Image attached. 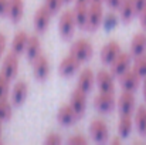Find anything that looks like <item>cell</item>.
Listing matches in <instances>:
<instances>
[{"label": "cell", "mask_w": 146, "mask_h": 145, "mask_svg": "<svg viewBox=\"0 0 146 145\" xmlns=\"http://www.w3.org/2000/svg\"><path fill=\"white\" fill-rule=\"evenodd\" d=\"M104 23V9H102V3H91L90 4V10H88V20H87V26H85V31L88 33H95L98 29L101 27V24Z\"/></svg>", "instance_id": "6da1fadb"}, {"label": "cell", "mask_w": 146, "mask_h": 145, "mask_svg": "<svg viewBox=\"0 0 146 145\" xmlns=\"http://www.w3.org/2000/svg\"><path fill=\"white\" fill-rule=\"evenodd\" d=\"M75 27H77V23H75L72 10H65V11H62L61 16H60V20H58V31H60V36H61L64 40L71 39L72 34H74Z\"/></svg>", "instance_id": "7a4b0ae2"}, {"label": "cell", "mask_w": 146, "mask_h": 145, "mask_svg": "<svg viewBox=\"0 0 146 145\" xmlns=\"http://www.w3.org/2000/svg\"><path fill=\"white\" fill-rule=\"evenodd\" d=\"M116 110L119 115H133L136 110L135 96L132 91H122L116 100Z\"/></svg>", "instance_id": "3957f363"}, {"label": "cell", "mask_w": 146, "mask_h": 145, "mask_svg": "<svg viewBox=\"0 0 146 145\" xmlns=\"http://www.w3.org/2000/svg\"><path fill=\"white\" fill-rule=\"evenodd\" d=\"M118 80H119V87H121L122 91H132V93H135L139 88V86H141L142 77L133 68H129L122 76H119Z\"/></svg>", "instance_id": "277c9868"}, {"label": "cell", "mask_w": 146, "mask_h": 145, "mask_svg": "<svg viewBox=\"0 0 146 145\" xmlns=\"http://www.w3.org/2000/svg\"><path fill=\"white\" fill-rule=\"evenodd\" d=\"M132 55H131V53H125V51H121L119 53V55L109 64V67H111V73H112V76L113 77H119V76H122L125 71H128L129 68H132Z\"/></svg>", "instance_id": "5b68a950"}, {"label": "cell", "mask_w": 146, "mask_h": 145, "mask_svg": "<svg viewBox=\"0 0 146 145\" xmlns=\"http://www.w3.org/2000/svg\"><path fill=\"white\" fill-rule=\"evenodd\" d=\"M116 107V100L113 93H99L94 98V108L99 114H109Z\"/></svg>", "instance_id": "8992f818"}, {"label": "cell", "mask_w": 146, "mask_h": 145, "mask_svg": "<svg viewBox=\"0 0 146 145\" xmlns=\"http://www.w3.org/2000/svg\"><path fill=\"white\" fill-rule=\"evenodd\" d=\"M70 53H71L72 55H75L81 63H85V61H88V60L92 57L94 50H92V46H91V43H90L88 40L81 39V40H77V41L71 46Z\"/></svg>", "instance_id": "52a82bcc"}, {"label": "cell", "mask_w": 146, "mask_h": 145, "mask_svg": "<svg viewBox=\"0 0 146 145\" xmlns=\"http://www.w3.org/2000/svg\"><path fill=\"white\" fill-rule=\"evenodd\" d=\"M95 84L99 93H115V83L111 71L98 70L95 74Z\"/></svg>", "instance_id": "ba28073f"}, {"label": "cell", "mask_w": 146, "mask_h": 145, "mask_svg": "<svg viewBox=\"0 0 146 145\" xmlns=\"http://www.w3.org/2000/svg\"><path fill=\"white\" fill-rule=\"evenodd\" d=\"M90 135L95 142H105L109 137V128L104 120H92L90 124Z\"/></svg>", "instance_id": "9c48e42d"}, {"label": "cell", "mask_w": 146, "mask_h": 145, "mask_svg": "<svg viewBox=\"0 0 146 145\" xmlns=\"http://www.w3.org/2000/svg\"><path fill=\"white\" fill-rule=\"evenodd\" d=\"M0 73H3L10 81L16 78V76L19 73V58H17V54H14L13 51H10L4 57Z\"/></svg>", "instance_id": "30bf717a"}, {"label": "cell", "mask_w": 146, "mask_h": 145, "mask_svg": "<svg viewBox=\"0 0 146 145\" xmlns=\"http://www.w3.org/2000/svg\"><path fill=\"white\" fill-rule=\"evenodd\" d=\"M78 114L74 111V108L68 104H64L58 108L57 111V121L64 125V127H70V125H74L77 121H78Z\"/></svg>", "instance_id": "8fae6325"}, {"label": "cell", "mask_w": 146, "mask_h": 145, "mask_svg": "<svg viewBox=\"0 0 146 145\" xmlns=\"http://www.w3.org/2000/svg\"><path fill=\"white\" fill-rule=\"evenodd\" d=\"M51 13H50V10L43 4L41 7H38L37 10H36V13H34V19H33V24H34V29H36V31L37 33H44L46 30H47V27H48L50 24V19H51Z\"/></svg>", "instance_id": "7c38bea8"}, {"label": "cell", "mask_w": 146, "mask_h": 145, "mask_svg": "<svg viewBox=\"0 0 146 145\" xmlns=\"http://www.w3.org/2000/svg\"><path fill=\"white\" fill-rule=\"evenodd\" d=\"M33 64V74H34V78L38 80V81H44L47 80L50 74V63L47 60L46 55L40 54L36 60L31 61Z\"/></svg>", "instance_id": "4fadbf2b"}, {"label": "cell", "mask_w": 146, "mask_h": 145, "mask_svg": "<svg viewBox=\"0 0 146 145\" xmlns=\"http://www.w3.org/2000/svg\"><path fill=\"white\" fill-rule=\"evenodd\" d=\"M80 64H81V61H80L75 55H72V54L70 53V54H68L67 57H64L62 61L60 63L58 73H60L62 77H71V76H74V74L78 71Z\"/></svg>", "instance_id": "5bb4252c"}, {"label": "cell", "mask_w": 146, "mask_h": 145, "mask_svg": "<svg viewBox=\"0 0 146 145\" xmlns=\"http://www.w3.org/2000/svg\"><path fill=\"white\" fill-rule=\"evenodd\" d=\"M70 105L74 108V111L81 118L85 114V108H87V93L80 88H75L70 98Z\"/></svg>", "instance_id": "9a60e30c"}, {"label": "cell", "mask_w": 146, "mask_h": 145, "mask_svg": "<svg viewBox=\"0 0 146 145\" xmlns=\"http://www.w3.org/2000/svg\"><path fill=\"white\" fill-rule=\"evenodd\" d=\"M122 50H121V44L118 43V41H115V40H112V41H109V43H106L104 47L101 48V61L104 63V64H106V65H109L118 55H119V53H121Z\"/></svg>", "instance_id": "2e32d148"}, {"label": "cell", "mask_w": 146, "mask_h": 145, "mask_svg": "<svg viewBox=\"0 0 146 145\" xmlns=\"http://www.w3.org/2000/svg\"><path fill=\"white\" fill-rule=\"evenodd\" d=\"M94 83H95V74L91 68H84L80 76H78V81H77V88L85 91L87 94L92 90L94 87Z\"/></svg>", "instance_id": "e0dca14e"}, {"label": "cell", "mask_w": 146, "mask_h": 145, "mask_svg": "<svg viewBox=\"0 0 146 145\" xmlns=\"http://www.w3.org/2000/svg\"><path fill=\"white\" fill-rule=\"evenodd\" d=\"M23 11H24V1L23 0H9L6 17L11 23H14V24L19 23L23 17Z\"/></svg>", "instance_id": "ac0fdd59"}, {"label": "cell", "mask_w": 146, "mask_h": 145, "mask_svg": "<svg viewBox=\"0 0 146 145\" xmlns=\"http://www.w3.org/2000/svg\"><path fill=\"white\" fill-rule=\"evenodd\" d=\"M27 94H29V86H27V83H24V81H17V83L14 84L13 90H11V100H10L11 104H13L14 107L21 105V104L26 101Z\"/></svg>", "instance_id": "d6986e66"}, {"label": "cell", "mask_w": 146, "mask_h": 145, "mask_svg": "<svg viewBox=\"0 0 146 145\" xmlns=\"http://www.w3.org/2000/svg\"><path fill=\"white\" fill-rule=\"evenodd\" d=\"M129 53L133 58L146 54V33H136L131 41Z\"/></svg>", "instance_id": "ffe728a7"}, {"label": "cell", "mask_w": 146, "mask_h": 145, "mask_svg": "<svg viewBox=\"0 0 146 145\" xmlns=\"http://www.w3.org/2000/svg\"><path fill=\"white\" fill-rule=\"evenodd\" d=\"M88 10H90L88 3H75V6L72 9V14H74L77 27L85 29L87 20H88Z\"/></svg>", "instance_id": "44dd1931"}, {"label": "cell", "mask_w": 146, "mask_h": 145, "mask_svg": "<svg viewBox=\"0 0 146 145\" xmlns=\"http://www.w3.org/2000/svg\"><path fill=\"white\" fill-rule=\"evenodd\" d=\"M118 14H119V19L123 21V23H129L138 13H136V9H135V4H133V0H123L118 9Z\"/></svg>", "instance_id": "7402d4cb"}, {"label": "cell", "mask_w": 146, "mask_h": 145, "mask_svg": "<svg viewBox=\"0 0 146 145\" xmlns=\"http://www.w3.org/2000/svg\"><path fill=\"white\" fill-rule=\"evenodd\" d=\"M26 57L29 58V61L36 60L40 54H41V41L37 36H30L27 46H26Z\"/></svg>", "instance_id": "603a6c76"}, {"label": "cell", "mask_w": 146, "mask_h": 145, "mask_svg": "<svg viewBox=\"0 0 146 145\" xmlns=\"http://www.w3.org/2000/svg\"><path fill=\"white\" fill-rule=\"evenodd\" d=\"M29 37H30V36H29L26 31H19V33L13 37V40H11V50H10V51H13V53L17 54V55L23 54V53L26 51V46H27Z\"/></svg>", "instance_id": "cb8c5ba5"}, {"label": "cell", "mask_w": 146, "mask_h": 145, "mask_svg": "<svg viewBox=\"0 0 146 145\" xmlns=\"http://www.w3.org/2000/svg\"><path fill=\"white\" fill-rule=\"evenodd\" d=\"M133 122H135V127H136L138 134L142 135V137H145L146 135V107L145 105H139L135 110Z\"/></svg>", "instance_id": "d4e9b609"}, {"label": "cell", "mask_w": 146, "mask_h": 145, "mask_svg": "<svg viewBox=\"0 0 146 145\" xmlns=\"http://www.w3.org/2000/svg\"><path fill=\"white\" fill-rule=\"evenodd\" d=\"M133 120L132 115H119V122H118V135L122 138H128L129 134L132 132L133 128Z\"/></svg>", "instance_id": "484cf974"}, {"label": "cell", "mask_w": 146, "mask_h": 145, "mask_svg": "<svg viewBox=\"0 0 146 145\" xmlns=\"http://www.w3.org/2000/svg\"><path fill=\"white\" fill-rule=\"evenodd\" d=\"M11 101H7V98H1L0 100V120L4 122V121H9L11 118V114H13V110H11Z\"/></svg>", "instance_id": "4316f807"}, {"label": "cell", "mask_w": 146, "mask_h": 145, "mask_svg": "<svg viewBox=\"0 0 146 145\" xmlns=\"http://www.w3.org/2000/svg\"><path fill=\"white\" fill-rule=\"evenodd\" d=\"M132 68H133V70H135L142 78H145L146 77V54L141 55V57L133 58Z\"/></svg>", "instance_id": "83f0119b"}, {"label": "cell", "mask_w": 146, "mask_h": 145, "mask_svg": "<svg viewBox=\"0 0 146 145\" xmlns=\"http://www.w3.org/2000/svg\"><path fill=\"white\" fill-rule=\"evenodd\" d=\"M9 91H10V80L3 73H0V100L7 98Z\"/></svg>", "instance_id": "f1b7e54d"}, {"label": "cell", "mask_w": 146, "mask_h": 145, "mask_svg": "<svg viewBox=\"0 0 146 145\" xmlns=\"http://www.w3.org/2000/svg\"><path fill=\"white\" fill-rule=\"evenodd\" d=\"M64 0H44V6L50 10L51 14H55L60 11L61 6H62Z\"/></svg>", "instance_id": "f546056e"}, {"label": "cell", "mask_w": 146, "mask_h": 145, "mask_svg": "<svg viewBox=\"0 0 146 145\" xmlns=\"http://www.w3.org/2000/svg\"><path fill=\"white\" fill-rule=\"evenodd\" d=\"M44 142L48 145H57V144H61V137L60 135H57V134H48L47 135V138L44 140Z\"/></svg>", "instance_id": "4dcf8cb0"}, {"label": "cell", "mask_w": 146, "mask_h": 145, "mask_svg": "<svg viewBox=\"0 0 146 145\" xmlns=\"http://www.w3.org/2000/svg\"><path fill=\"white\" fill-rule=\"evenodd\" d=\"M68 144H88V140L82 135H74V137H70L68 138Z\"/></svg>", "instance_id": "1f68e13d"}, {"label": "cell", "mask_w": 146, "mask_h": 145, "mask_svg": "<svg viewBox=\"0 0 146 145\" xmlns=\"http://www.w3.org/2000/svg\"><path fill=\"white\" fill-rule=\"evenodd\" d=\"M104 1H105V4H106L111 10H118L119 6H121V3H122L123 0H104Z\"/></svg>", "instance_id": "d6a6232c"}, {"label": "cell", "mask_w": 146, "mask_h": 145, "mask_svg": "<svg viewBox=\"0 0 146 145\" xmlns=\"http://www.w3.org/2000/svg\"><path fill=\"white\" fill-rule=\"evenodd\" d=\"M133 4H135V9H136V13L139 14L146 6V0H133Z\"/></svg>", "instance_id": "836d02e7"}, {"label": "cell", "mask_w": 146, "mask_h": 145, "mask_svg": "<svg viewBox=\"0 0 146 145\" xmlns=\"http://www.w3.org/2000/svg\"><path fill=\"white\" fill-rule=\"evenodd\" d=\"M9 7V0H0V16H6Z\"/></svg>", "instance_id": "e575fe53"}, {"label": "cell", "mask_w": 146, "mask_h": 145, "mask_svg": "<svg viewBox=\"0 0 146 145\" xmlns=\"http://www.w3.org/2000/svg\"><path fill=\"white\" fill-rule=\"evenodd\" d=\"M139 16V21H141V26L143 27V29H146V6H145V9L138 14Z\"/></svg>", "instance_id": "d590c367"}, {"label": "cell", "mask_w": 146, "mask_h": 145, "mask_svg": "<svg viewBox=\"0 0 146 145\" xmlns=\"http://www.w3.org/2000/svg\"><path fill=\"white\" fill-rule=\"evenodd\" d=\"M4 48H6V37L3 36V33H0V57H1Z\"/></svg>", "instance_id": "8d00e7d4"}, {"label": "cell", "mask_w": 146, "mask_h": 145, "mask_svg": "<svg viewBox=\"0 0 146 145\" xmlns=\"http://www.w3.org/2000/svg\"><path fill=\"white\" fill-rule=\"evenodd\" d=\"M121 142H122V137H121V135H118V137H115V138H113V140H112V141H111V144H121Z\"/></svg>", "instance_id": "74e56055"}, {"label": "cell", "mask_w": 146, "mask_h": 145, "mask_svg": "<svg viewBox=\"0 0 146 145\" xmlns=\"http://www.w3.org/2000/svg\"><path fill=\"white\" fill-rule=\"evenodd\" d=\"M142 93H143V98L146 101V77L143 78V84H142Z\"/></svg>", "instance_id": "f35d334b"}, {"label": "cell", "mask_w": 146, "mask_h": 145, "mask_svg": "<svg viewBox=\"0 0 146 145\" xmlns=\"http://www.w3.org/2000/svg\"><path fill=\"white\" fill-rule=\"evenodd\" d=\"M91 0H75V3H90Z\"/></svg>", "instance_id": "ab89813d"}, {"label": "cell", "mask_w": 146, "mask_h": 145, "mask_svg": "<svg viewBox=\"0 0 146 145\" xmlns=\"http://www.w3.org/2000/svg\"><path fill=\"white\" fill-rule=\"evenodd\" d=\"M102 1H104V0H91L90 3H102Z\"/></svg>", "instance_id": "60d3db41"}, {"label": "cell", "mask_w": 146, "mask_h": 145, "mask_svg": "<svg viewBox=\"0 0 146 145\" xmlns=\"http://www.w3.org/2000/svg\"><path fill=\"white\" fill-rule=\"evenodd\" d=\"M1 122H3V121L0 120V135H1Z\"/></svg>", "instance_id": "b9f144b4"}, {"label": "cell", "mask_w": 146, "mask_h": 145, "mask_svg": "<svg viewBox=\"0 0 146 145\" xmlns=\"http://www.w3.org/2000/svg\"><path fill=\"white\" fill-rule=\"evenodd\" d=\"M1 142H3V140H1V135H0V144H1Z\"/></svg>", "instance_id": "7bdbcfd3"}, {"label": "cell", "mask_w": 146, "mask_h": 145, "mask_svg": "<svg viewBox=\"0 0 146 145\" xmlns=\"http://www.w3.org/2000/svg\"><path fill=\"white\" fill-rule=\"evenodd\" d=\"M68 1H71V0H64V3H68Z\"/></svg>", "instance_id": "ee69618b"}]
</instances>
